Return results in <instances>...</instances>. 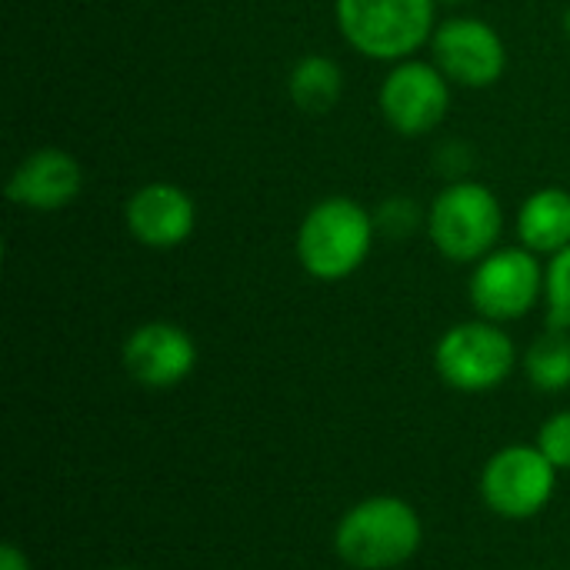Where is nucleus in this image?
Wrapping results in <instances>:
<instances>
[{
    "label": "nucleus",
    "mask_w": 570,
    "mask_h": 570,
    "mask_svg": "<svg viewBox=\"0 0 570 570\" xmlns=\"http://www.w3.org/2000/svg\"><path fill=\"white\" fill-rule=\"evenodd\" d=\"M377 237L374 214L354 197L317 200L297 227V261L314 281H344L364 267Z\"/></svg>",
    "instance_id": "f257e3e1"
},
{
    "label": "nucleus",
    "mask_w": 570,
    "mask_h": 570,
    "mask_svg": "<svg viewBox=\"0 0 570 570\" xmlns=\"http://www.w3.org/2000/svg\"><path fill=\"white\" fill-rule=\"evenodd\" d=\"M421 541V514L394 494H374L354 504L334 531L337 558L354 570L401 568L417 554Z\"/></svg>",
    "instance_id": "f03ea898"
},
{
    "label": "nucleus",
    "mask_w": 570,
    "mask_h": 570,
    "mask_svg": "<svg viewBox=\"0 0 570 570\" xmlns=\"http://www.w3.org/2000/svg\"><path fill=\"white\" fill-rule=\"evenodd\" d=\"M341 37L364 57L401 63L438 30V0H334Z\"/></svg>",
    "instance_id": "7ed1b4c3"
},
{
    "label": "nucleus",
    "mask_w": 570,
    "mask_h": 570,
    "mask_svg": "<svg viewBox=\"0 0 570 570\" xmlns=\"http://www.w3.org/2000/svg\"><path fill=\"white\" fill-rule=\"evenodd\" d=\"M428 237L451 264H478L501 247L504 207L478 180H451L428 207Z\"/></svg>",
    "instance_id": "20e7f679"
},
{
    "label": "nucleus",
    "mask_w": 570,
    "mask_h": 570,
    "mask_svg": "<svg viewBox=\"0 0 570 570\" xmlns=\"http://www.w3.org/2000/svg\"><path fill=\"white\" fill-rule=\"evenodd\" d=\"M518 364L511 334L494 321H464L444 331L434 347V367L441 381L461 394H484L501 387Z\"/></svg>",
    "instance_id": "39448f33"
},
{
    "label": "nucleus",
    "mask_w": 570,
    "mask_h": 570,
    "mask_svg": "<svg viewBox=\"0 0 570 570\" xmlns=\"http://www.w3.org/2000/svg\"><path fill=\"white\" fill-rule=\"evenodd\" d=\"M468 294L478 317L494 324L521 321L544 297V267L524 244L498 247L474 264Z\"/></svg>",
    "instance_id": "423d86ee"
},
{
    "label": "nucleus",
    "mask_w": 570,
    "mask_h": 570,
    "mask_svg": "<svg viewBox=\"0 0 570 570\" xmlns=\"http://www.w3.org/2000/svg\"><path fill=\"white\" fill-rule=\"evenodd\" d=\"M451 80L441 73L434 60L407 57L391 63L377 104L387 127L401 137H424L438 130L451 110Z\"/></svg>",
    "instance_id": "0eeeda50"
},
{
    "label": "nucleus",
    "mask_w": 570,
    "mask_h": 570,
    "mask_svg": "<svg viewBox=\"0 0 570 570\" xmlns=\"http://www.w3.org/2000/svg\"><path fill=\"white\" fill-rule=\"evenodd\" d=\"M554 484L558 468L538 451V444H511L481 471L484 504L508 521H528L541 514L554 494Z\"/></svg>",
    "instance_id": "6e6552de"
},
{
    "label": "nucleus",
    "mask_w": 570,
    "mask_h": 570,
    "mask_svg": "<svg viewBox=\"0 0 570 570\" xmlns=\"http://www.w3.org/2000/svg\"><path fill=\"white\" fill-rule=\"evenodd\" d=\"M431 53L441 73L454 87L468 90L494 87L508 70L504 37L481 17H451L438 23L431 37Z\"/></svg>",
    "instance_id": "1a4fd4ad"
},
{
    "label": "nucleus",
    "mask_w": 570,
    "mask_h": 570,
    "mask_svg": "<svg viewBox=\"0 0 570 570\" xmlns=\"http://www.w3.org/2000/svg\"><path fill=\"white\" fill-rule=\"evenodd\" d=\"M124 367L147 391H170L197 367L194 337L170 321H147L124 341Z\"/></svg>",
    "instance_id": "9d476101"
},
{
    "label": "nucleus",
    "mask_w": 570,
    "mask_h": 570,
    "mask_svg": "<svg viewBox=\"0 0 570 570\" xmlns=\"http://www.w3.org/2000/svg\"><path fill=\"white\" fill-rule=\"evenodd\" d=\"M124 224L137 244L150 250H174L190 240L197 227V204L180 184L150 180L127 197Z\"/></svg>",
    "instance_id": "9b49d317"
},
{
    "label": "nucleus",
    "mask_w": 570,
    "mask_h": 570,
    "mask_svg": "<svg viewBox=\"0 0 570 570\" xmlns=\"http://www.w3.org/2000/svg\"><path fill=\"white\" fill-rule=\"evenodd\" d=\"M80 190H83V167L63 147H40L27 154L7 180V197L17 207L37 214H53L70 207L80 197Z\"/></svg>",
    "instance_id": "f8f14e48"
},
{
    "label": "nucleus",
    "mask_w": 570,
    "mask_h": 570,
    "mask_svg": "<svg viewBox=\"0 0 570 570\" xmlns=\"http://www.w3.org/2000/svg\"><path fill=\"white\" fill-rule=\"evenodd\" d=\"M518 240L528 250L548 257L570 247V190L541 187L531 197H524L518 210Z\"/></svg>",
    "instance_id": "ddd939ff"
},
{
    "label": "nucleus",
    "mask_w": 570,
    "mask_h": 570,
    "mask_svg": "<svg viewBox=\"0 0 570 570\" xmlns=\"http://www.w3.org/2000/svg\"><path fill=\"white\" fill-rule=\"evenodd\" d=\"M287 94L304 114H327L344 97V70L327 53H304L291 67Z\"/></svg>",
    "instance_id": "4468645a"
},
{
    "label": "nucleus",
    "mask_w": 570,
    "mask_h": 570,
    "mask_svg": "<svg viewBox=\"0 0 570 570\" xmlns=\"http://www.w3.org/2000/svg\"><path fill=\"white\" fill-rule=\"evenodd\" d=\"M524 374L544 394H561L570 387V331L551 327L524 351Z\"/></svg>",
    "instance_id": "2eb2a0df"
},
{
    "label": "nucleus",
    "mask_w": 570,
    "mask_h": 570,
    "mask_svg": "<svg viewBox=\"0 0 570 570\" xmlns=\"http://www.w3.org/2000/svg\"><path fill=\"white\" fill-rule=\"evenodd\" d=\"M544 304L548 324L558 331H570V247L558 250L544 267Z\"/></svg>",
    "instance_id": "dca6fc26"
},
{
    "label": "nucleus",
    "mask_w": 570,
    "mask_h": 570,
    "mask_svg": "<svg viewBox=\"0 0 570 570\" xmlns=\"http://www.w3.org/2000/svg\"><path fill=\"white\" fill-rule=\"evenodd\" d=\"M374 224H377V234L384 237H401L407 240L421 224H428V214L421 210L417 200L411 197H387L377 210H374Z\"/></svg>",
    "instance_id": "f3484780"
},
{
    "label": "nucleus",
    "mask_w": 570,
    "mask_h": 570,
    "mask_svg": "<svg viewBox=\"0 0 570 570\" xmlns=\"http://www.w3.org/2000/svg\"><path fill=\"white\" fill-rule=\"evenodd\" d=\"M538 451L558 471H570V411H558L554 417L544 421V428L538 434Z\"/></svg>",
    "instance_id": "a211bd4d"
},
{
    "label": "nucleus",
    "mask_w": 570,
    "mask_h": 570,
    "mask_svg": "<svg viewBox=\"0 0 570 570\" xmlns=\"http://www.w3.org/2000/svg\"><path fill=\"white\" fill-rule=\"evenodd\" d=\"M0 570H30V561L17 544H3L0 548Z\"/></svg>",
    "instance_id": "6ab92c4d"
},
{
    "label": "nucleus",
    "mask_w": 570,
    "mask_h": 570,
    "mask_svg": "<svg viewBox=\"0 0 570 570\" xmlns=\"http://www.w3.org/2000/svg\"><path fill=\"white\" fill-rule=\"evenodd\" d=\"M564 30H568V37H570V7L564 10Z\"/></svg>",
    "instance_id": "aec40b11"
},
{
    "label": "nucleus",
    "mask_w": 570,
    "mask_h": 570,
    "mask_svg": "<svg viewBox=\"0 0 570 570\" xmlns=\"http://www.w3.org/2000/svg\"><path fill=\"white\" fill-rule=\"evenodd\" d=\"M444 3H471V0H444Z\"/></svg>",
    "instance_id": "412c9836"
},
{
    "label": "nucleus",
    "mask_w": 570,
    "mask_h": 570,
    "mask_svg": "<svg viewBox=\"0 0 570 570\" xmlns=\"http://www.w3.org/2000/svg\"><path fill=\"white\" fill-rule=\"evenodd\" d=\"M110 570H134V568H110Z\"/></svg>",
    "instance_id": "4be33fe9"
}]
</instances>
